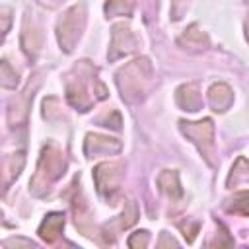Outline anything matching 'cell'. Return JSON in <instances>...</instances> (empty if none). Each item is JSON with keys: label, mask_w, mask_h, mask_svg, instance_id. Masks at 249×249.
Returning <instances> with one entry per match:
<instances>
[{"label": "cell", "mask_w": 249, "mask_h": 249, "mask_svg": "<svg viewBox=\"0 0 249 249\" xmlns=\"http://www.w3.org/2000/svg\"><path fill=\"white\" fill-rule=\"evenodd\" d=\"M150 76H152V66L146 58H138V60H132L130 64H126L117 76L123 99H126L130 103L140 99V95L146 89V84L150 82Z\"/></svg>", "instance_id": "obj_1"}, {"label": "cell", "mask_w": 249, "mask_h": 249, "mask_svg": "<svg viewBox=\"0 0 249 249\" xmlns=\"http://www.w3.org/2000/svg\"><path fill=\"white\" fill-rule=\"evenodd\" d=\"M64 165L66 163H64L62 154L54 146H45L39 165H37V171L31 179V191L35 195H43L51 187V183L56 181L64 173Z\"/></svg>", "instance_id": "obj_2"}, {"label": "cell", "mask_w": 249, "mask_h": 249, "mask_svg": "<svg viewBox=\"0 0 249 249\" xmlns=\"http://www.w3.org/2000/svg\"><path fill=\"white\" fill-rule=\"evenodd\" d=\"M181 132L198 148V152L202 154V158L210 163L216 165V161L212 160L214 156V126L210 119L198 121V123H181Z\"/></svg>", "instance_id": "obj_3"}, {"label": "cell", "mask_w": 249, "mask_h": 249, "mask_svg": "<svg viewBox=\"0 0 249 249\" xmlns=\"http://www.w3.org/2000/svg\"><path fill=\"white\" fill-rule=\"evenodd\" d=\"M84 23H86V10H84V4H78L74 8H70L60 23H58V43L64 47V51H72L76 41L80 39V33L84 29Z\"/></svg>", "instance_id": "obj_4"}, {"label": "cell", "mask_w": 249, "mask_h": 249, "mask_svg": "<svg viewBox=\"0 0 249 249\" xmlns=\"http://www.w3.org/2000/svg\"><path fill=\"white\" fill-rule=\"evenodd\" d=\"M97 191L105 196H113V193L119 191L121 179H123V165L121 163H101L93 171Z\"/></svg>", "instance_id": "obj_5"}, {"label": "cell", "mask_w": 249, "mask_h": 249, "mask_svg": "<svg viewBox=\"0 0 249 249\" xmlns=\"http://www.w3.org/2000/svg\"><path fill=\"white\" fill-rule=\"evenodd\" d=\"M119 150H121V144L113 138L99 136V134H88V138H86V154L88 156H99V154L109 156Z\"/></svg>", "instance_id": "obj_6"}, {"label": "cell", "mask_w": 249, "mask_h": 249, "mask_svg": "<svg viewBox=\"0 0 249 249\" xmlns=\"http://www.w3.org/2000/svg\"><path fill=\"white\" fill-rule=\"evenodd\" d=\"M177 103L185 111H198L200 109V103H202V97L198 93V86L196 84L181 86L177 89Z\"/></svg>", "instance_id": "obj_7"}, {"label": "cell", "mask_w": 249, "mask_h": 249, "mask_svg": "<svg viewBox=\"0 0 249 249\" xmlns=\"http://www.w3.org/2000/svg\"><path fill=\"white\" fill-rule=\"evenodd\" d=\"M62 228H64V216L58 214V212H53V214H49V216L43 220V224H41V228H39V235H41L45 241L53 243V241H56V237L62 233Z\"/></svg>", "instance_id": "obj_8"}, {"label": "cell", "mask_w": 249, "mask_h": 249, "mask_svg": "<svg viewBox=\"0 0 249 249\" xmlns=\"http://www.w3.org/2000/svg\"><path fill=\"white\" fill-rule=\"evenodd\" d=\"M208 101L214 107V111H220L222 113V111H226L231 105L233 93H231V89L226 84H214L210 88V91H208Z\"/></svg>", "instance_id": "obj_9"}, {"label": "cell", "mask_w": 249, "mask_h": 249, "mask_svg": "<svg viewBox=\"0 0 249 249\" xmlns=\"http://www.w3.org/2000/svg\"><path fill=\"white\" fill-rule=\"evenodd\" d=\"M158 185L160 189L169 196V198H179L181 196V185H179V175L177 171H163L158 177Z\"/></svg>", "instance_id": "obj_10"}, {"label": "cell", "mask_w": 249, "mask_h": 249, "mask_svg": "<svg viewBox=\"0 0 249 249\" xmlns=\"http://www.w3.org/2000/svg\"><path fill=\"white\" fill-rule=\"evenodd\" d=\"M249 181V161L245 158H239L235 161V165L231 167V173L228 175L226 185L228 187H237L239 183H247Z\"/></svg>", "instance_id": "obj_11"}, {"label": "cell", "mask_w": 249, "mask_h": 249, "mask_svg": "<svg viewBox=\"0 0 249 249\" xmlns=\"http://www.w3.org/2000/svg\"><path fill=\"white\" fill-rule=\"evenodd\" d=\"M179 45H183L185 49L189 47H196V49H204V45H206V37L202 35V31H198L196 29V25H193V27H189L181 37H179Z\"/></svg>", "instance_id": "obj_12"}, {"label": "cell", "mask_w": 249, "mask_h": 249, "mask_svg": "<svg viewBox=\"0 0 249 249\" xmlns=\"http://www.w3.org/2000/svg\"><path fill=\"white\" fill-rule=\"evenodd\" d=\"M230 202L231 204L228 206V212H233V214H239V216H249V191L235 193Z\"/></svg>", "instance_id": "obj_13"}, {"label": "cell", "mask_w": 249, "mask_h": 249, "mask_svg": "<svg viewBox=\"0 0 249 249\" xmlns=\"http://www.w3.org/2000/svg\"><path fill=\"white\" fill-rule=\"evenodd\" d=\"M105 12L111 16H123V14H130V4H126L124 0H109L105 6Z\"/></svg>", "instance_id": "obj_14"}, {"label": "cell", "mask_w": 249, "mask_h": 249, "mask_svg": "<svg viewBox=\"0 0 249 249\" xmlns=\"http://www.w3.org/2000/svg\"><path fill=\"white\" fill-rule=\"evenodd\" d=\"M16 84H18V74L12 72L10 64L4 60L2 62V86L4 88H16Z\"/></svg>", "instance_id": "obj_15"}, {"label": "cell", "mask_w": 249, "mask_h": 249, "mask_svg": "<svg viewBox=\"0 0 249 249\" xmlns=\"http://www.w3.org/2000/svg\"><path fill=\"white\" fill-rule=\"evenodd\" d=\"M43 6H49V8H54V6H58V2L60 0H39Z\"/></svg>", "instance_id": "obj_16"}, {"label": "cell", "mask_w": 249, "mask_h": 249, "mask_svg": "<svg viewBox=\"0 0 249 249\" xmlns=\"http://www.w3.org/2000/svg\"><path fill=\"white\" fill-rule=\"evenodd\" d=\"M245 35H247V41H249V18H247V21H245Z\"/></svg>", "instance_id": "obj_17"}]
</instances>
